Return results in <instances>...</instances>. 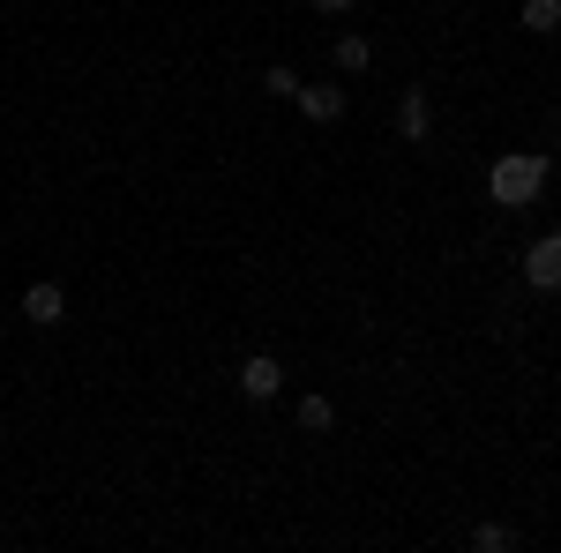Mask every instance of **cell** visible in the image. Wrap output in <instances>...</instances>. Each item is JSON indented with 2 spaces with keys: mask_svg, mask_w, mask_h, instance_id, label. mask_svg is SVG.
<instances>
[{
  "mask_svg": "<svg viewBox=\"0 0 561 553\" xmlns=\"http://www.w3.org/2000/svg\"><path fill=\"white\" fill-rule=\"evenodd\" d=\"M539 187H547V150H510V158H494V172H486V195L502 210H524Z\"/></svg>",
  "mask_w": 561,
  "mask_h": 553,
  "instance_id": "6da1fadb",
  "label": "cell"
},
{
  "mask_svg": "<svg viewBox=\"0 0 561 553\" xmlns=\"http://www.w3.org/2000/svg\"><path fill=\"white\" fill-rule=\"evenodd\" d=\"M524 285H531V292H561V232H547V240L524 247Z\"/></svg>",
  "mask_w": 561,
  "mask_h": 553,
  "instance_id": "7a4b0ae2",
  "label": "cell"
},
{
  "mask_svg": "<svg viewBox=\"0 0 561 553\" xmlns=\"http://www.w3.org/2000/svg\"><path fill=\"white\" fill-rule=\"evenodd\" d=\"M277 389H285V367H277L270 352H255V359H240V396H248V404H270Z\"/></svg>",
  "mask_w": 561,
  "mask_h": 553,
  "instance_id": "3957f363",
  "label": "cell"
},
{
  "mask_svg": "<svg viewBox=\"0 0 561 553\" xmlns=\"http://www.w3.org/2000/svg\"><path fill=\"white\" fill-rule=\"evenodd\" d=\"M293 105H300L307 120H322V128H330V120H345V90H337V83H300Z\"/></svg>",
  "mask_w": 561,
  "mask_h": 553,
  "instance_id": "277c9868",
  "label": "cell"
},
{
  "mask_svg": "<svg viewBox=\"0 0 561 553\" xmlns=\"http://www.w3.org/2000/svg\"><path fill=\"white\" fill-rule=\"evenodd\" d=\"M23 314H31L38 330H53V322L68 314V292H60V285H31V292H23Z\"/></svg>",
  "mask_w": 561,
  "mask_h": 553,
  "instance_id": "5b68a950",
  "label": "cell"
},
{
  "mask_svg": "<svg viewBox=\"0 0 561 553\" xmlns=\"http://www.w3.org/2000/svg\"><path fill=\"white\" fill-rule=\"evenodd\" d=\"M397 128L412 135V142H427V128H434V105H427V90H404V105H397Z\"/></svg>",
  "mask_w": 561,
  "mask_h": 553,
  "instance_id": "8992f818",
  "label": "cell"
},
{
  "mask_svg": "<svg viewBox=\"0 0 561 553\" xmlns=\"http://www.w3.org/2000/svg\"><path fill=\"white\" fill-rule=\"evenodd\" d=\"M524 31L554 38V31H561V0H524Z\"/></svg>",
  "mask_w": 561,
  "mask_h": 553,
  "instance_id": "52a82bcc",
  "label": "cell"
},
{
  "mask_svg": "<svg viewBox=\"0 0 561 553\" xmlns=\"http://www.w3.org/2000/svg\"><path fill=\"white\" fill-rule=\"evenodd\" d=\"M367 60H375V45H367V38H337V68L367 76Z\"/></svg>",
  "mask_w": 561,
  "mask_h": 553,
  "instance_id": "ba28073f",
  "label": "cell"
},
{
  "mask_svg": "<svg viewBox=\"0 0 561 553\" xmlns=\"http://www.w3.org/2000/svg\"><path fill=\"white\" fill-rule=\"evenodd\" d=\"M262 90H270V97H300V76H293V68H270Z\"/></svg>",
  "mask_w": 561,
  "mask_h": 553,
  "instance_id": "9c48e42d",
  "label": "cell"
},
{
  "mask_svg": "<svg viewBox=\"0 0 561 553\" xmlns=\"http://www.w3.org/2000/svg\"><path fill=\"white\" fill-rule=\"evenodd\" d=\"M472 546H479V553H502V546H510V523H479Z\"/></svg>",
  "mask_w": 561,
  "mask_h": 553,
  "instance_id": "30bf717a",
  "label": "cell"
},
{
  "mask_svg": "<svg viewBox=\"0 0 561 553\" xmlns=\"http://www.w3.org/2000/svg\"><path fill=\"white\" fill-rule=\"evenodd\" d=\"M300 419H307V426H314V434H322V426L337 419V412H330V396H300Z\"/></svg>",
  "mask_w": 561,
  "mask_h": 553,
  "instance_id": "8fae6325",
  "label": "cell"
},
{
  "mask_svg": "<svg viewBox=\"0 0 561 553\" xmlns=\"http://www.w3.org/2000/svg\"><path fill=\"white\" fill-rule=\"evenodd\" d=\"M314 8H322V15H345V8H352V0H314Z\"/></svg>",
  "mask_w": 561,
  "mask_h": 553,
  "instance_id": "7c38bea8",
  "label": "cell"
}]
</instances>
